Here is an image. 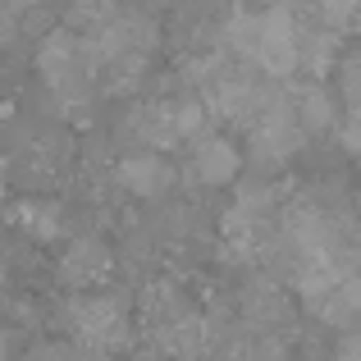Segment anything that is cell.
I'll return each mask as SVG.
<instances>
[{
	"mask_svg": "<svg viewBox=\"0 0 361 361\" xmlns=\"http://www.w3.org/2000/svg\"><path fill=\"white\" fill-rule=\"evenodd\" d=\"M224 42H229L233 55L252 60L261 73L270 78H293L302 69V27H298V14L288 9H238L224 27Z\"/></svg>",
	"mask_w": 361,
	"mask_h": 361,
	"instance_id": "1",
	"label": "cell"
},
{
	"mask_svg": "<svg viewBox=\"0 0 361 361\" xmlns=\"http://www.w3.org/2000/svg\"><path fill=\"white\" fill-rule=\"evenodd\" d=\"M64 325L73 334V361H110V353L128 348L133 320L119 293H78L64 307Z\"/></svg>",
	"mask_w": 361,
	"mask_h": 361,
	"instance_id": "2",
	"label": "cell"
},
{
	"mask_svg": "<svg viewBox=\"0 0 361 361\" xmlns=\"http://www.w3.org/2000/svg\"><path fill=\"white\" fill-rule=\"evenodd\" d=\"M37 73H42V82L55 92L60 106H73V110L87 106L97 69H92V55H87V46H82V37H73L69 27L42 37V46H37Z\"/></svg>",
	"mask_w": 361,
	"mask_h": 361,
	"instance_id": "3",
	"label": "cell"
},
{
	"mask_svg": "<svg viewBox=\"0 0 361 361\" xmlns=\"http://www.w3.org/2000/svg\"><path fill=\"white\" fill-rule=\"evenodd\" d=\"M206 128V106L197 97H165L133 110L128 137L142 142V151H174L178 142H192Z\"/></svg>",
	"mask_w": 361,
	"mask_h": 361,
	"instance_id": "4",
	"label": "cell"
},
{
	"mask_svg": "<svg viewBox=\"0 0 361 361\" xmlns=\"http://www.w3.org/2000/svg\"><path fill=\"white\" fill-rule=\"evenodd\" d=\"M243 133H247V142H252L256 165H283V160H293L302 151V142H307V133H302V123L288 106V92H279V87H265L261 106H256V115L247 119Z\"/></svg>",
	"mask_w": 361,
	"mask_h": 361,
	"instance_id": "5",
	"label": "cell"
},
{
	"mask_svg": "<svg viewBox=\"0 0 361 361\" xmlns=\"http://www.w3.org/2000/svg\"><path fill=\"white\" fill-rule=\"evenodd\" d=\"M115 183L123 188L128 197H142V202H156V197H165L169 188L178 183V169L169 156H160V151H128V156L115 165Z\"/></svg>",
	"mask_w": 361,
	"mask_h": 361,
	"instance_id": "6",
	"label": "cell"
},
{
	"mask_svg": "<svg viewBox=\"0 0 361 361\" xmlns=\"http://www.w3.org/2000/svg\"><path fill=\"white\" fill-rule=\"evenodd\" d=\"M238 169H243V151L233 147L224 133H197V137H192V151H188V174H192L202 188L233 183Z\"/></svg>",
	"mask_w": 361,
	"mask_h": 361,
	"instance_id": "7",
	"label": "cell"
},
{
	"mask_svg": "<svg viewBox=\"0 0 361 361\" xmlns=\"http://www.w3.org/2000/svg\"><path fill=\"white\" fill-rule=\"evenodd\" d=\"M110 270H115V256H110V247L101 238H92V233L69 238V247L60 256V279L69 288H97V283L110 279Z\"/></svg>",
	"mask_w": 361,
	"mask_h": 361,
	"instance_id": "8",
	"label": "cell"
},
{
	"mask_svg": "<svg viewBox=\"0 0 361 361\" xmlns=\"http://www.w3.org/2000/svg\"><path fill=\"white\" fill-rule=\"evenodd\" d=\"M9 220L32 243H60L64 233H69V215H64V206L55 202V197H18V202L9 206Z\"/></svg>",
	"mask_w": 361,
	"mask_h": 361,
	"instance_id": "9",
	"label": "cell"
},
{
	"mask_svg": "<svg viewBox=\"0 0 361 361\" xmlns=\"http://www.w3.org/2000/svg\"><path fill=\"white\" fill-rule=\"evenodd\" d=\"M302 307H307L320 325H329V329H353L357 325V307H361L357 274H348V279H338V283H329V288L302 298Z\"/></svg>",
	"mask_w": 361,
	"mask_h": 361,
	"instance_id": "10",
	"label": "cell"
},
{
	"mask_svg": "<svg viewBox=\"0 0 361 361\" xmlns=\"http://www.w3.org/2000/svg\"><path fill=\"white\" fill-rule=\"evenodd\" d=\"M288 106H293V115H298L302 123V133H329L334 128V97H329L320 82H302V87H288Z\"/></svg>",
	"mask_w": 361,
	"mask_h": 361,
	"instance_id": "11",
	"label": "cell"
},
{
	"mask_svg": "<svg viewBox=\"0 0 361 361\" xmlns=\"http://www.w3.org/2000/svg\"><path fill=\"white\" fill-rule=\"evenodd\" d=\"M243 316L247 329H283L288 325V298H283L279 283H256L243 298Z\"/></svg>",
	"mask_w": 361,
	"mask_h": 361,
	"instance_id": "12",
	"label": "cell"
},
{
	"mask_svg": "<svg viewBox=\"0 0 361 361\" xmlns=\"http://www.w3.org/2000/svg\"><path fill=\"white\" fill-rule=\"evenodd\" d=\"M115 9H119L115 0H73V5H69V18H64V27H69L73 37H92L110 14H115Z\"/></svg>",
	"mask_w": 361,
	"mask_h": 361,
	"instance_id": "13",
	"label": "cell"
},
{
	"mask_svg": "<svg viewBox=\"0 0 361 361\" xmlns=\"http://www.w3.org/2000/svg\"><path fill=\"white\" fill-rule=\"evenodd\" d=\"M316 14L329 32L343 37V32H353V23H357V0H316Z\"/></svg>",
	"mask_w": 361,
	"mask_h": 361,
	"instance_id": "14",
	"label": "cell"
},
{
	"mask_svg": "<svg viewBox=\"0 0 361 361\" xmlns=\"http://www.w3.org/2000/svg\"><path fill=\"white\" fill-rule=\"evenodd\" d=\"M27 361H73V348L69 343H37Z\"/></svg>",
	"mask_w": 361,
	"mask_h": 361,
	"instance_id": "15",
	"label": "cell"
},
{
	"mask_svg": "<svg viewBox=\"0 0 361 361\" xmlns=\"http://www.w3.org/2000/svg\"><path fill=\"white\" fill-rule=\"evenodd\" d=\"M334 361H361V357H357V343H343V348H338V357H334Z\"/></svg>",
	"mask_w": 361,
	"mask_h": 361,
	"instance_id": "16",
	"label": "cell"
},
{
	"mask_svg": "<svg viewBox=\"0 0 361 361\" xmlns=\"http://www.w3.org/2000/svg\"><path fill=\"white\" fill-rule=\"evenodd\" d=\"M270 5H274V9H288V14H293V9H298L302 0H270Z\"/></svg>",
	"mask_w": 361,
	"mask_h": 361,
	"instance_id": "17",
	"label": "cell"
},
{
	"mask_svg": "<svg viewBox=\"0 0 361 361\" xmlns=\"http://www.w3.org/2000/svg\"><path fill=\"white\" fill-rule=\"evenodd\" d=\"M5 293H9V283H5V274H0V307H5Z\"/></svg>",
	"mask_w": 361,
	"mask_h": 361,
	"instance_id": "18",
	"label": "cell"
},
{
	"mask_svg": "<svg viewBox=\"0 0 361 361\" xmlns=\"http://www.w3.org/2000/svg\"><path fill=\"white\" fill-rule=\"evenodd\" d=\"M0 361H9V353H5V338H0Z\"/></svg>",
	"mask_w": 361,
	"mask_h": 361,
	"instance_id": "19",
	"label": "cell"
}]
</instances>
